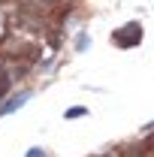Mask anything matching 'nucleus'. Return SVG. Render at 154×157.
Segmentation results:
<instances>
[{
	"label": "nucleus",
	"mask_w": 154,
	"mask_h": 157,
	"mask_svg": "<svg viewBox=\"0 0 154 157\" xmlns=\"http://www.w3.org/2000/svg\"><path fill=\"white\" fill-rule=\"evenodd\" d=\"M24 157H48V154H45L42 148H30V151H27V154H24Z\"/></svg>",
	"instance_id": "7ed1b4c3"
},
{
	"label": "nucleus",
	"mask_w": 154,
	"mask_h": 157,
	"mask_svg": "<svg viewBox=\"0 0 154 157\" xmlns=\"http://www.w3.org/2000/svg\"><path fill=\"white\" fill-rule=\"evenodd\" d=\"M85 115V109H82V106H76V109H70V112H67V118H82Z\"/></svg>",
	"instance_id": "f03ea898"
},
{
	"label": "nucleus",
	"mask_w": 154,
	"mask_h": 157,
	"mask_svg": "<svg viewBox=\"0 0 154 157\" xmlns=\"http://www.w3.org/2000/svg\"><path fill=\"white\" fill-rule=\"evenodd\" d=\"M139 39H142V27H139V24H127V27H121V30L112 33V42L121 45V48H130V45H136Z\"/></svg>",
	"instance_id": "f257e3e1"
},
{
	"label": "nucleus",
	"mask_w": 154,
	"mask_h": 157,
	"mask_svg": "<svg viewBox=\"0 0 154 157\" xmlns=\"http://www.w3.org/2000/svg\"><path fill=\"white\" fill-rule=\"evenodd\" d=\"M145 130H154V121H151V124H148V127H145Z\"/></svg>",
	"instance_id": "20e7f679"
}]
</instances>
